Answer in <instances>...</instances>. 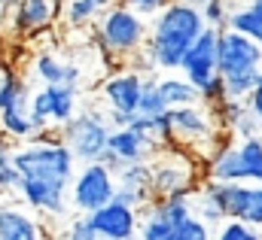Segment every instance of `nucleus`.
Listing matches in <instances>:
<instances>
[{"instance_id":"8","label":"nucleus","mask_w":262,"mask_h":240,"mask_svg":"<svg viewBox=\"0 0 262 240\" xmlns=\"http://www.w3.org/2000/svg\"><path fill=\"white\" fill-rule=\"evenodd\" d=\"M116 195V174L104 164V161H92L82 164L76 171V177L70 182V207L82 216L101 210L104 204H110Z\"/></svg>"},{"instance_id":"25","label":"nucleus","mask_w":262,"mask_h":240,"mask_svg":"<svg viewBox=\"0 0 262 240\" xmlns=\"http://www.w3.org/2000/svg\"><path fill=\"white\" fill-rule=\"evenodd\" d=\"M101 6L95 0H64V21L70 28H85L101 18Z\"/></svg>"},{"instance_id":"23","label":"nucleus","mask_w":262,"mask_h":240,"mask_svg":"<svg viewBox=\"0 0 262 240\" xmlns=\"http://www.w3.org/2000/svg\"><path fill=\"white\" fill-rule=\"evenodd\" d=\"M12 155H15V146L9 143V137L0 134V198L9 195V191H18V180H21V177H18V171H15Z\"/></svg>"},{"instance_id":"33","label":"nucleus","mask_w":262,"mask_h":240,"mask_svg":"<svg viewBox=\"0 0 262 240\" xmlns=\"http://www.w3.org/2000/svg\"><path fill=\"white\" fill-rule=\"evenodd\" d=\"M55 240H98V234H95V228L89 225V216H76V219H70L64 225V231L58 234Z\"/></svg>"},{"instance_id":"28","label":"nucleus","mask_w":262,"mask_h":240,"mask_svg":"<svg viewBox=\"0 0 262 240\" xmlns=\"http://www.w3.org/2000/svg\"><path fill=\"white\" fill-rule=\"evenodd\" d=\"M259 79H262V70L229 76V79H226V94H229L232 101H247V98H250V91L259 85Z\"/></svg>"},{"instance_id":"30","label":"nucleus","mask_w":262,"mask_h":240,"mask_svg":"<svg viewBox=\"0 0 262 240\" xmlns=\"http://www.w3.org/2000/svg\"><path fill=\"white\" fill-rule=\"evenodd\" d=\"M174 240H213V228L204 219L189 216L186 222L174 225Z\"/></svg>"},{"instance_id":"32","label":"nucleus","mask_w":262,"mask_h":240,"mask_svg":"<svg viewBox=\"0 0 262 240\" xmlns=\"http://www.w3.org/2000/svg\"><path fill=\"white\" fill-rule=\"evenodd\" d=\"M137 240H174V228L162 219H156L152 213H146L140 219V231H137Z\"/></svg>"},{"instance_id":"18","label":"nucleus","mask_w":262,"mask_h":240,"mask_svg":"<svg viewBox=\"0 0 262 240\" xmlns=\"http://www.w3.org/2000/svg\"><path fill=\"white\" fill-rule=\"evenodd\" d=\"M49 94V107H52V125L61 128L76 116V88L70 85H43Z\"/></svg>"},{"instance_id":"37","label":"nucleus","mask_w":262,"mask_h":240,"mask_svg":"<svg viewBox=\"0 0 262 240\" xmlns=\"http://www.w3.org/2000/svg\"><path fill=\"white\" fill-rule=\"evenodd\" d=\"M244 104H247V107H250V113H253V116L262 122V79H259V85L250 91V98H247Z\"/></svg>"},{"instance_id":"35","label":"nucleus","mask_w":262,"mask_h":240,"mask_svg":"<svg viewBox=\"0 0 262 240\" xmlns=\"http://www.w3.org/2000/svg\"><path fill=\"white\" fill-rule=\"evenodd\" d=\"M232 137H238V140H250V137H262V122L250 113V107L241 113V119L232 125V131H229Z\"/></svg>"},{"instance_id":"29","label":"nucleus","mask_w":262,"mask_h":240,"mask_svg":"<svg viewBox=\"0 0 262 240\" xmlns=\"http://www.w3.org/2000/svg\"><path fill=\"white\" fill-rule=\"evenodd\" d=\"M213 240H262V228H253V225H244V222H235V219H226Z\"/></svg>"},{"instance_id":"20","label":"nucleus","mask_w":262,"mask_h":240,"mask_svg":"<svg viewBox=\"0 0 262 240\" xmlns=\"http://www.w3.org/2000/svg\"><path fill=\"white\" fill-rule=\"evenodd\" d=\"M34 73L43 85H67V76H70V64L61 61L55 52H40L34 58Z\"/></svg>"},{"instance_id":"16","label":"nucleus","mask_w":262,"mask_h":240,"mask_svg":"<svg viewBox=\"0 0 262 240\" xmlns=\"http://www.w3.org/2000/svg\"><path fill=\"white\" fill-rule=\"evenodd\" d=\"M146 213H152L156 219H162V222H168V225L174 228V225L186 222L189 216H195V210H192V195H165V198H152Z\"/></svg>"},{"instance_id":"41","label":"nucleus","mask_w":262,"mask_h":240,"mask_svg":"<svg viewBox=\"0 0 262 240\" xmlns=\"http://www.w3.org/2000/svg\"><path fill=\"white\" fill-rule=\"evenodd\" d=\"M98 240H107V237H98Z\"/></svg>"},{"instance_id":"6","label":"nucleus","mask_w":262,"mask_h":240,"mask_svg":"<svg viewBox=\"0 0 262 240\" xmlns=\"http://www.w3.org/2000/svg\"><path fill=\"white\" fill-rule=\"evenodd\" d=\"M61 140L70 146L73 158L82 161V164H92V161H101L104 152H107V143H110V122L104 119L101 113H76L73 119L58 128Z\"/></svg>"},{"instance_id":"13","label":"nucleus","mask_w":262,"mask_h":240,"mask_svg":"<svg viewBox=\"0 0 262 240\" xmlns=\"http://www.w3.org/2000/svg\"><path fill=\"white\" fill-rule=\"evenodd\" d=\"M143 73L137 70H119L104 82V101L110 107V116H134L140 107V94H143Z\"/></svg>"},{"instance_id":"9","label":"nucleus","mask_w":262,"mask_h":240,"mask_svg":"<svg viewBox=\"0 0 262 240\" xmlns=\"http://www.w3.org/2000/svg\"><path fill=\"white\" fill-rule=\"evenodd\" d=\"M162 146L152 140V137H146V134H140V131H134V128H113V134H110V143H107V152H104V164L113 171V174H119L122 167H128V164H140V161H149L156 152H159Z\"/></svg>"},{"instance_id":"19","label":"nucleus","mask_w":262,"mask_h":240,"mask_svg":"<svg viewBox=\"0 0 262 240\" xmlns=\"http://www.w3.org/2000/svg\"><path fill=\"white\" fill-rule=\"evenodd\" d=\"M28 107H31V104H28ZM28 107H12V110H3V113H0V134H3V137H9V140H31V137L37 134Z\"/></svg>"},{"instance_id":"40","label":"nucleus","mask_w":262,"mask_h":240,"mask_svg":"<svg viewBox=\"0 0 262 240\" xmlns=\"http://www.w3.org/2000/svg\"><path fill=\"white\" fill-rule=\"evenodd\" d=\"M186 3H195V6H204V3H207V0H186Z\"/></svg>"},{"instance_id":"39","label":"nucleus","mask_w":262,"mask_h":240,"mask_svg":"<svg viewBox=\"0 0 262 240\" xmlns=\"http://www.w3.org/2000/svg\"><path fill=\"white\" fill-rule=\"evenodd\" d=\"M95 3H98L101 9H110V6H113V3H119V0H95Z\"/></svg>"},{"instance_id":"26","label":"nucleus","mask_w":262,"mask_h":240,"mask_svg":"<svg viewBox=\"0 0 262 240\" xmlns=\"http://www.w3.org/2000/svg\"><path fill=\"white\" fill-rule=\"evenodd\" d=\"M140 116H162L168 113V104L159 91V76H146L143 79V94H140V107H137Z\"/></svg>"},{"instance_id":"22","label":"nucleus","mask_w":262,"mask_h":240,"mask_svg":"<svg viewBox=\"0 0 262 240\" xmlns=\"http://www.w3.org/2000/svg\"><path fill=\"white\" fill-rule=\"evenodd\" d=\"M238 152H241V164H244V180L262 182V137L238 140Z\"/></svg>"},{"instance_id":"15","label":"nucleus","mask_w":262,"mask_h":240,"mask_svg":"<svg viewBox=\"0 0 262 240\" xmlns=\"http://www.w3.org/2000/svg\"><path fill=\"white\" fill-rule=\"evenodd\" d=\"M43 225L15 204H0V240H43Z\"/></svg>"},{"instance_id":"27","label":"nucleus","mask_w":262,"mask_h":240,"mask_svg":"<svg viewBox=\"0 0 262 240\" xmlns=\"http://www.w3.org/2000/svg\"><path fill=\"white\" fill-rule=\"evenodd\" d=\"M192 210H195L198 219H204L210 228H220L223 222H226V213L220 210V204L204 191V188H198V191H192Z\"/></svg>"},{"instance_id":"7","label":"nucleus","mask_w":262,"mask_h":240,"mask_svg":"<svg viewBox=\"0 0 262 240\" xmlns=\"http://www.w3.org/2000/svg\"><path fill=\"white\" fill-rule=\"evenodd\" d=\"M201 188L220 204L226 219L262 228V182H213L204 180Z\"/></svg>"},{"instance_id":"4","label":"nucleus","mask_w":262,"mask_h":240,"mask_svg":"<svg viewBox=\"0 0 262 240\" xmlns=\"http://www.w3.org/2000/svg\"><path fill=\"white\" fill-rule=\"evenodd\" d=\"M201 174H204V161L195 152L183 149V146H168L159 149L149 158V185H152V198H165V195H192L201 188Z\"/></svg>"},{"instance_id":"24","label":"nucleus","mask_w":262,"mask_h":240,"mask_svg":"<svg viewBox=\"0 0 262 240\" xmlns=\"http://www.w3.org/2000/svg\"><path fill=\"white\" fill-rule=\"evenodd\" d=\"M116 182L152 201V185H149V161H140V164H128V167H122V171L116 174Z\"/></svg>"},{"instance_id":"2","label":"nucleus","mask_w":262,"mask_h":240,"mask_svg":"<svg viewBox=\"0 0 262 240\" xmlns=\"http://www.w3.org/2000/svg\"><path fill=\"white\" fill-rule=\"evenodd\" d=\"M204 28H207V21L201 15V6L186 3V0L168 3L149 21L146 49L156 58V67L159 70H180L186 52L192 49V43L204 34Z\"/></svg>"},{"instance_id":"31","label":"nucleus","mask_w":262,"mask_h":240,"mask_svg":"<svg viewBox=\"0 0 262 240\" xmlns=\"http://www.w3.org/2000/svg\"><path fill=\"white\" fill-rule=\"evenodd\" d=\"M229 12H232V0H207L201 6V15H204L207 28H216V31H226Z\"/></svg>"},{"instance_id":"10","label":"nucleus","mask_w":262,"mask_h":240,"mask_svg":"<svg viewBox=\"0 0 262 240\" xmlns=\"http://www.w3.org/2000/svg\"><path fill=\"white\" fill-rule=\"evenodd\" d=\"M180 76H186L198 91L213 76H220V31L216 28H204V34L192 43V49L180 64Z\"/></svg>"},{"instance_id":"21","label":"nucleus","mask_w":262,"mask_h":240,"mask_svg":"<svg viewBox=\"0 0 262 240\" xmlns=\"http://www.w3.org/2000/svg\"><path fill=\"white\" fill-rule=\"evenodd\" d=\"M31 94H28V82L15 73H3L0 79V113L12 110V107H28Z\"/></svg>"},{"instance_id":"3","label":"nucleus","mask_w":262,"mask_h":240,"mask_svg":"<svg viewBox=\"0 0 262 240\" xmlns=\"http://www.w3.org/2000/svg\"><path fill=\"white\" fill-rule=\"evenodd\" d=\"M98 25V46L107 58L131 61L149 40V21L128 9L125 3H113L110 9L101 12Z\"/></svg>"},{"instance_id":"1","label":"nucleus","mask_w":262,"mask_h":240,"mask_svg":"<svg viewBox=\"0 0 262 240\" xmlns=\"http://www.w3.org/2000/svg\"><path fill=\"white\" fill-rule=\"evenodd\" d=\"M18 171V198L46 216L64 219L70 207V182L76 177V158L58 131H40L12 155Z\"/></svg>"},{"instance_id":"17","label":"nucleus","mask_w":262,"mask_h":240,"mask_svg":"<svg viewBox=\"0 0 262 240\" xmlns=\"http://www.w3.org/2000/svg\"><path fill=\"white\" fill-rule=\"evenodd\" d=\"M159 91H162L168 110H180V107H195V104H201L198 88L186 76H159Z\"/></svg>"},{"instance_id":"34","label":"nucleus","mask_w":262,"mask_h":240,"mask_svg":"<svg viewBox=\"0 0 262 240\" xmlns=\"http://www.w3.org/2000/svg\"><path fill=\"white\" fill-rule=\"evenodd\" d=\"M198 94H201V104H204L207 110H216L223 101H229V94H226V79H223V76H213Z\"/></svg>"},{"instance_id":"38","label":"nucleus","mask_w":262,"mask_h":240,"mask_svg":"<svg viewBox=\"0 0 262 240\" xmlns=\"http://www.w3.org/2000/svg\"><path fill=\"white\" fill-rule=\"evenodd\" d=\"M21 0H0V12H12Z\"/></svg>"},{"instance_id":"14","label":"nucleus","mask_w":262,"mask_h":240,"mask_svg":"<svg viewBox=\"0 0 262 240\" xmlns=\"http://www.w3.org/2000/svg\"><path fill=\"white\" fill-rule=\"evenodd\" d=\"M64 0H21L15 9H12V31L18 37H34V34H43L52 21H55V12Z\"/></svg>"},{"instance_id":"36","label":"nucleus","mask_w":262,"mask_h":240,"mask_svg":"<svg viewBox=\"0 0 262 240\" xmlns=\"http://www.w3.org/2000/svg\"><path fill=\"white\" fill-rule=\"evenodd\" d=\"M119 3H125L128 9L140 12L143 18H149V15L156 18V15H159V12H162V9H165L168 3H174V0H119Z\"/></svg>"},{"instance_id":"5","label":"nucleus","mask_w":262,"mask_h":240,"mask_svg":"<svg viewBox=\"0 0 262 240\" xmlns=\"http://www.w3.org/2000/svg\"><path fill=\"white\" fill-rule=\"evenodd\" d=\"M223 134L226 131L216 125L213 110H207L204 104L171 110V140H174V146H183V149L195 152L201 161H207V155L220 146Z\"/></svg>"},{"instance_id":"12","label":"nucleus","mask_w":262,"mask_h":240,"mask_svg":"<svg viewBox=\"0 0 262 240\" xmlns=\"http://www.w3.org/2000/svg\"><path fill=\"white\" fill-rule=\"evenodd\" d=\"M89 225L95 228L98 237L107 240H134L140 231V213L134 207H125L119 201L104 204L101 210L89 213Z\"/></svg>"},{"instance_id":"42","label":"nucleus","mask_w":262,"mask_h":240,"mask_svg":"<svg viewBox=\"0 0 262 240\" xmlns=\"http://www.w3.org/2000/svg\"><path fill=\"white\" fill-rule=\"evenodd\" d=\"M134 240H137V237H134Z\"/></svg>"},{"instance_id":"11","label":"nucleus","mask_w":262,"mask_h":240,"mask_svg":"<svg viewBox=\"0 0 262 240\" xmlns=\"http://www.w3.org/2000/svg\"><path fill=\"white\" fill-rule=\"evenodd\" d=\"M262 70V46L253 43L244 34L235 31H220V76H238V73H253Z\"/></svg>"}]
</instances>
